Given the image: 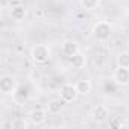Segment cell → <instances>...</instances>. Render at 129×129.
I'll return each instance as SVG.
<instances>
[{
    "label": "cell",
    "mask_w": 129,
    "mask_h": 129,
    "mask_svg": "<svg viewBox=\"0 0 129 129\" xmlns=\"http://www.w3.org/2000/svg\"><path fill=\"white\" fill-rule=\"evenodd\" d=\"M79 52V44L76 43V41H73V40H66L62 43V53L66 55V56H73V55H76Z\"/></svg>",
    "instance_id": "9c48e42d"
},
{
    "label": "cell",
    "mask_w": 129,
    "mask_h": 129,
    "mask_svg": "<svg viewBox=\"0 0 129 129\" xmlns=\"http://www.w3.org/2000/svg\"><path fill=\"white\" fill-rule=\"evenodd\" d=\"M70 64H72V67L73 69H84L85 67V64H87V59H85V56L81 53V52H78L76 55H73V56H70Z\"/></svg>",
    "instance_id": "4fadbf2b"
},
{
    "label": "cell",
    "mask_w": 129,
    "mask_h": 129,
    "mask_svg": "<svg viewBox=\"0 0 129 129\" xmlns=\"http://www.w3.org/2000/svg\"><path fill=\"white\" fill-rule=\"evenodd\" d=\"M81 5L84 9H88V11H93L99 6V0H81Z\"/></svg>",
    "instance_id": "9a60e30c"
},
{
    "label": "cell",
    "mask_w": 129,
    "mask_h": 129,
    "mask_svg": "<svg viewBox=\"0 0 129 129\" xmlns=\"http://www.w3.org/2000/svg\"><path fill=\"white\" fill-rule=\"evenodd\" d=\"M109 126H111V127H121V126H124V124L121 123V120H120L118 117H115V118L109 120Z\"/></svg>",
    "instance_id": "2e32d148"
},
{
    "label": "cell",
    "mask_w": 129,
    "mask_h": 129,
    "mask_svg": "<svg viewBox=\"0 0 129 129\" xmlns=\"http://www.w3.org/2000/svg\"><path fill=\"white\" fill-rule=\"evenodd\" d=\"M29 121L32 123V124H35V126H40V124H43L44 121H46V118H47V112L43 109V108H35V109H32L30 112H29Z\"/></svg>",
    "instance_id": "ba28073f"
},
{
    "label": "cell",
    "mask_w": 129,
    "mask_h": 129,
    "mask_svg": "<svg viewBox=\"0 0 129 129\" xmlns=\"http://www.w3.org/2000/svg\"><path fill=\"white\" fill-rule=\"evenodd\" d=\"M62 106H64V100H62V99H53V100L49 102L47 111H49V114H52V115H58V114H61Z\"/></svg>",
    "instance_id": "7c38bea8"
},
{
    "label": "cell",
    "mask_w": 129,
    "mask_h": 129,
    "mask_svg": "<svg viewBox=\"0 0 129 129\" xmlns=\"http://www.w3.org/2000/svg\"><path fill=\"white\" fill-rule=\"evenodd\" d=\"M112 78H114V82H115L118 87H126V85H129V69L117 67Z\"/></svg>",
    "instance_id": "8992f818"
},
{
    "label": "cell",
    "mask_w": 129,
    "mask_h": 129,
    "mask_svg": "<svg viewBox=\"0 0 129 129\" xmlns=\"http://www.w3.org/2000/svg\"><path fill=\"white\" fill-rule=\"evenodd\" d=\"M109 118V109L105 105H96L91 109V120L96 123H103Z\"/></svg>",
    "instance_id": "277c9868"
},
{
    "label": "cell",
    "mask_w": 129,
    "mask_h": 129,
    "mask_svg": "<svg viewBox=\"0 0 129 129\" xmlns=\"http://www.w3.org/2000/svg\"><path fill=\"white\" fill-rule=\"evenodd\" d=\"M75 85L78 88L79 96H87L88 93H91V88H93V84L90 79H79Z\"/></svg>",
    "instance_id": "8fae6325"
},
{
    "label": "cell",
    "mask_w": 129,
    "mask_h": 129,
    "mask_svg": "<svg viewBox=\"0 0 129 129\" xmlns=\"http://www.w3.org/2000/svg\"><path fill=\"white\" fill-rule=\"evenodd\" d=\"M112 34V26L109 21H97L93 26V37L97 41H106Z\"/></svg>",
    "instance_id": "7a4b0ae2"
},
{
    "label": "cell",
    "mask_w": 129,
    "mask_h": 129,
    "mask_svg": "<svg viewBox=\"0 0 129 129\" xmlns=\"http://www.w3.org/2000/svg\"><path fill=\"white\" fill-rule=\"evenodd\" d=\"M79 93H78V88L76 85H72V84H66L61 87V99L64 102H75L78 99Z\"/></svg>",
    "instance_id": "5b68a950"
},
{
    "label": "cell",
    "mask_w": 129,
    "mask_h": 129,
    "mask_svg": "<svg viewBox=\"0 0 129 129\" xmlns=\"http://www.w3.org/2000/svg\"><path fill=\"white\" fill-rule=\"evenodd\" d=\"M9 14H11V18H12V20H15V21H21V20H24V18H26V15H27V11H26L24 3H23V5L12 6V8H11V11H9Z\"/></svg>",
    "instance_id": "30bf717a"
},
{
    "label": "cell",
    "mask_w": 129,
    "mask_h": 129,
    "mask_svg": "<svg viewBox=\"0 0 129 129\" xmlns=\"http://www.w3.org/2000/svg\"><path fill=\"white\" fill-rule=\"evenodd\" d=\"M117 67L129 69V52H121L117 56Z\"/></svg>",
    "instance_id": "5bb4252c"
},
{
    "label": "cell",
    "mask_w": 129,
    "mask_h": 129,
    "mask_svg": "<svg viewBox=\"0 0 129 129\" xmlns=\"http://www.w3.org/2000/svg\"><path fill=\"white\" fill-rule=\"evenodd\" d=\"M17 5H23V0H11V2H9V8L17 6Z\"/></svg>",
    "instance_id": "e0dca14e"
},
{
    "label": "cell",
    "mask_w": 129,
    "mask_h": 129,
    "mask_svg": "<svg viewBox=\"0 0 129 129\" xmlns=\"http://www.w3.org/2000/svg\"><path fill=\"white\" fill-rule=\"evenodd\" d=\"M30 56L35 64H46L52 58V50L47 44H37L32 47Z\"/></svg>",
    "instance_id": "6da1fadb"
},
{
    "label": "cell",
    "mask_w": 129,
    "mask_h": 129,
    "mask_svg": "<svg viewBox=\"0 0 129 129\" xmlns=\"http://www.w3.org/2000/svg\"><path fill=\"white\" fill-rule=\"evenodd\" d=\"M29 97H30V88H29L27 85H17L15 91L12 93V99H14V102L18 103V105L26 103V102L29 100Z\"/></svg>",
    "instance_id": "3957f363"
},
{
    "label": "cell",
    "mask_w": 129,
    "mask_h": 129,
    "mask_svg": "<svg viewBox=\"0 0 129 129\" xmlns=\"http://www.w3.org/2000/svg\"><path fill=\"white\" fill-rule=\"evenodd\" d=\"M17 85H15V79L12 76H2L0 78V91H2L3 94H12L15 91Z\"/></svg>",
    "instance_id": "52a82bcc"
}]
</instances>
